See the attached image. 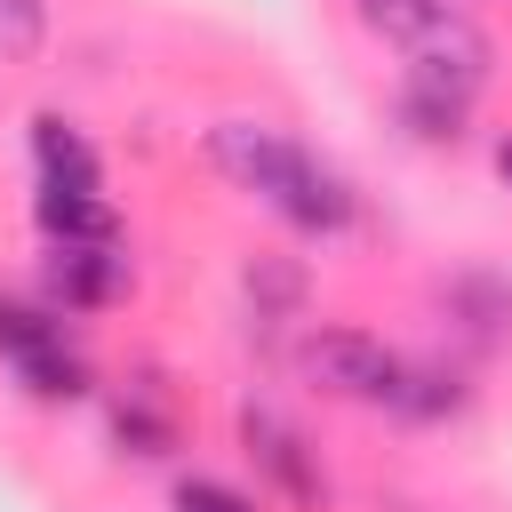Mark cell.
Wrapping results in <instances>:
<instances>
[{
  "label": "cell",
  "instance_id": "1",
  "mask_svg": "<svg viewBox=\"0 0 512 512\" xmlns=\"http://www.w3.org/2000/svg\"><path fill=\"white\" fill-rule=\"evenodd\" d=\"M200 152H208V168H216L232 192L264 200V208H272L288 232H304V240H336V232L360 224V192H352L320 152H304L296 136H280V128H264V120H216V128L200 136Z\"/></svg>",
  "mask_w": 512,
  "mask_h": 512
},
{
  "label": "cell",
  "instance_id": "2",
  "mask_svg": "<svg viewBox=\"0 0 512 512\" xmlns=\"http://www.w3.org/2000/svg\"><path fill=\"white\" fill-rule=\"evenodd\" d=\"M296 360L320 392H336L352 408H400V392H408V352H392L368 328H312L296 344Z\"/></svg>",
  "mask_w": 512,
  "mask_h": 512
},
{
  "label": "cell",
  "instance_id": "3",
  "mask_svg": "<svg viewBox=\"0 0 512 512\" xmlns=\"http://www.w3.org/2000/svg\"><path fill=\"white\" fill-rule=\"evenodd\" d=\"M0 360L16 368V384L32 400H80L88 392V360L64 336V312H48V304H0Z\"/></svg>",
  "mask_w": 512,
  "mask_h": 512
},
{
  "label": "cell",
  "instance_id": "4",
  "mask_svg": "<svg viewBox=\"0 0 512 512\" xmlns=\"http://www.w3.org/2000/svg\"><path fill=\"white\" fill-rule=\"evenodd\" d=\"M240 448H248V464H256L288 504H320V496H328V480H320V464H312L304 432H296L280 408L248 400V408H240Z\"/></svg>",
  "mask_w": 512,
  "mask_h": 512
},
{
  "label": "cell",
  "instance_id": "5",
  "mask_svg": "<svg viewBox=\"0 0 512 512\" xmlns=\"http://www.w3.org/2000/svg\"><path fill=\"white\" fill-rule=\"evenodd\" d=\"M40 288H48V312H104L128 288V264L112 248H48Z\"/></svg>",
  "mask_w": 512,
  "mask_h": 512
},
{
  "label": "cell",
  "instance_id": "6",
  "mask_svg": "<svg viewBox=\"0 0 512 512\" xmlns=\"http://www.w3.org/2000/svg\"><path fill=\"white\" fill-rule=\"evenodd\" d=\"M32 168L40 192H104V160L64 112H32Z\"/></svg>",
  "mask_w": 512,
  "mask_h": 512
},
{
  "label": "cell",
  "instance_id": "7",
  "mask_svg": "<svg viewBox=\"0 0 512 512\" xmlns=\"http://www.w3.org/2000/svg\"><path fill=\"white\" fill-rule=\"evenodd\" d=\"M32 224L48 248H120V216L104 192H32Z\"/></svg>",
  "mask_w": 512,
  "mask_h": 512
},
{
  "label": "cell",
  "instance_id": "8",
  "mask_svg": "<svg viewBox=\"0 0 512 512\" xmlns=\"http://www.w3.org/2000/svg\"><path fill=\"white\" fill-rule=\"evenodd\" d=\"M392 112H400V128H408L416 144H464L472 96H456V88H432V80H400Z\"/></svg>",
  "mask_w": 512,
  "mask_h": 512
},
{
  "label": "cell",
  "instance_id": "9",
  "mask_svg": "<svg viewBox=\"0 0 512 512\" xmlns=\"http://www.w3.org/2000/svg\"><path fill=\"white\" fill-rule=\"evenodd\" d=\"M352 8H360V24H368L376 40H392V48L408 56V48H424L464 0H352Z\"/></svg>",
  "mask_w": 512,
  "mask_h": 512
},
{
  "label": "cell",
  "instance_id": "10",
  "mask_svg": "<svg viewBox=\"0 0 512 512\" xmlns=\"http://www.w3.org/2000/svg\"><path fill=\"white\" fill-rule=\"evenodd\" d=\"M112 432L128 440V456H168V448H176V416H168L160 400H144V392H128V400L112 408Z\"/></svg>",
  "mask_w": 512,
  "mask_h": 512
},
{
  "label": "cell",
  "instance_id": "11",
  "mask_svg": "<svg viewBox=\"0 0 512 512\" xmlns=\"http://www.w3.org/2000/svg\"><path fill=\"white\" fill-rule=\"evenodd\" d=\"M472 392L456 368H432V360H408V392H400V416H456Z\"/></svg>",
  "mask_w": 512,
  "mask_h": 512
},
{
  "label": "cell",
  "instance_id": "12",
  "mask_svg": "<svg viewBox=\"0 0 512 512\" xmlns=\"http://www.w3.org/2000/svg\"><path fill=\"white\" fill-rule=\"evenodd\" d=\"M48 40V0H0V64H32Z\"/></svg>",
  "mask_w": 512,
  "mask_h": 512
},
{
  "label": "cell",
  "instance_id": "13",
  "mask_svg": "<svg viewBox=\"0 0 512 512\" xmlns=\"http://www.w3.org/2000/svg\"><path fill=\"white\" fill-rule=\"evenodd\" d=\"M248 296L272 304V312H296V304H304V272L280 264V256H256V264H248Z\"/></svg>",
  "mask_w": 512,
  "mask_h": 512
},
{
  "label": "cell",
  "instance_id": "14",
  "mask_svg": "<svg viewBox=\"0 0 512 512\" xmlns=\"http://www.w3.org/2000/svg\"><path fill=\"white\" fill-rule=\"evenodd\" d=\"M176 512H256V496H248V488H232V480L184 472V480H176Z\"/></svg>",
  "mask_w": 512,
  "mask_h": 512
},
{
  "label": "cell",
  "instance_id": "15",
  "mask_svg": "<svg viewBox=\"0 0 512 512\" xmlns=\"http://www.w3.org/2000/svg\"><path fill=\"white\" fill-rule=\"evenodd\" d=\"M496 176H504V184H512V136H504V144H496Z\"/></svg>",
  "mask_w": 512,
  "mask_h": 512
}]
</instances>
